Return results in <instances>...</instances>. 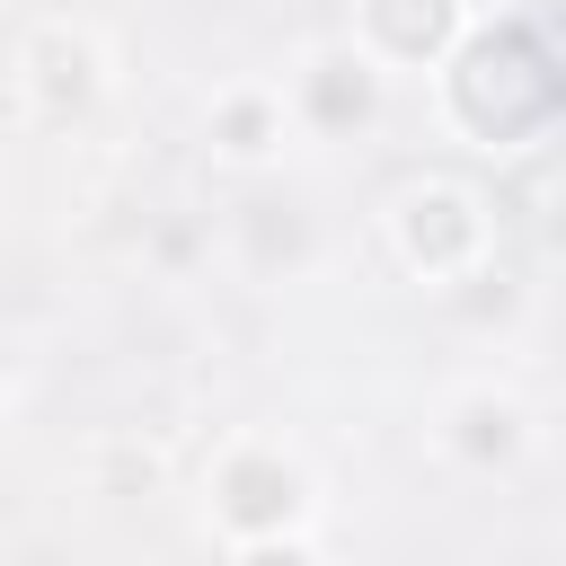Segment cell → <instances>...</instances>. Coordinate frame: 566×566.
Returning a JSON list of instances; mask_svg holds the SVG:
<instances>
[{
  "label": "cell",
  "mask_w": 566,
  "mask_h": 566,
  "mask_svg": "<svg viewBox=\"0 0 566 566\" xmlns=\"http://www.w3.org/2000/svg\"><path fill=\"white\" fill-rule=\"evenodd\" d=\"M460 106H469V124H486V133H522V124H539V115L557 106V71L539 62L531 27H504V35L469 44V62H460Z\"/></svg>",
  "instance_id": "1"
},
{
  "label": "cell",
  "mask_w": 566,
  "mask_h": 566,
  "mask_svg": "<svg viewBox=\"0 0 566 566\" xmlns=\"http://www.w3.org/2000/svg\"><path fill=\"white\" fill-rule=\"evenodd\" d=\"M248 566H301V557H274V548H265V557H248Z\"/></svg>",
  "instance_id": "5"
},
{
  "label": "cell",
  "mask_w": 566,
  "mask_h": 566,
  "mask_svg": "<svg viewBox=\"0 0 566 566\" xmlns=\"http://www.w3.org/2000/svg\"><path fill=\"white\" fill-rule=\"evenodd\" d=\"M310 106H318L327 124H345V115H363V80H354V71H318V80H310Z\"/></svg>",
  "instance_id": "4"
},
{
  "label": "cell",
  "mask_w": 566,
  "mask_h": 566,
  "mask_svg": "<svg viewBox=\"0 0 566 566\" xmlns=\"http://www.w3.org/2000/svg\"><path fill=\"white\" fill-rule=\"evenodd\" d=\"M371 18H380V35H389V44H407V53L442 44V27H451V9H442V0H371Z\"/></svg>",
  "instance_id": "3"
},
{
  "label": "cell",
  "mask_w": 566,
  "mask_h": 566,
  "mask_svg": "<svg viewBox=\"0 0 566 566\" xmlns=\"http://www.w3.org/2000/svg\"><path fill=\"white\" fill-rule=\"evenodd\" d=\"M230 513H239V522H274V513H292V478H283L274 460H239V469H230Z\"/></svg>",
  "instance_id": "2"
}]
</instances>
